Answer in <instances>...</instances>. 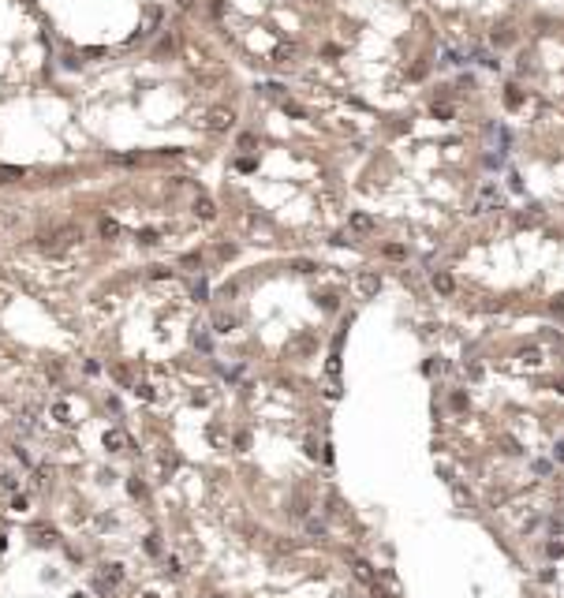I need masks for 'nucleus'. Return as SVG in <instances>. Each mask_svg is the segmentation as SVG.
Returning a JSON list of instances; mask_svg holds the SVG:
<instances>
[{
  "label": "nucleus",
  "instance_id": "f03ea898",
  "mask_svg": "<svg viewBox=\"0 0 564 598\" xmlns=\"http://www.w3.org/2000/svg\"><path fill=\"white\" fill-rule=\"evenodd\" d=\"M355 576H359V580H366V583H374V572H370V564H362V561H355Z\"/></svg>",
  "mask_w": 564,
  "mask_h": 598
},
{
  "label": "nucleus",
  "instance_id": "0eeeda50",
  "mask_svg": "<svg viewBox=\"0 0 564 598\" xmlns=\"http://www.w3.org/2000/svg\"><path fill=\"white\" fill-rule=\"evenodd\" d=\"M194 344H198V348H202V352H210V337H206V333H202V329H198V333H194Z\"/></svg>",
  "mask_w": 564,
  "mask_h": 598
},
{
  "label": "nucleus",
  "instance_id": "9b49d317",
  "mask_svg": "<svg viewBox=\"0 0 564 598\" xmlns=\"http://www.w3.org/2000/svg\"><path fill=\"white\" fill-rule=\"evenodd\" d=\"M213 598H220V595H213Z\"/></svg>",
  "mask_w": 564,
  "mask_h": 598
},
{
  "label": "nucleus",
  "instance_id": "39448f33",
  "mask_svg": "<svg viewBox=\"0 0 564 598\" xmlns=\"http://www.w3.org/2000/svg\"><path fill=\"white\" fill-rule=\"evenodd\" d=\"M434 284H437V292H452V280H448L445 273H437V277H434Z\"/></svg>",
  "mask_w": 564,
  "mask_h": 598
},
{
  "label": "nucleus",
  "instance_id": "20e7f679",
  "mask_svg": "<svg viewBox=\"0 0 564 598\" xmlns=\"http://www.w3.org/2000/svg\"><path fill=\"white\" fill-rule=\"evenodd\" d=\"M120 441H124V434H120V430H109V434H105V445H109V449H116Z\"/></svg>",
  "mask_w": 564,
  "mask_h": 598
},
{
  "label": "nucleus",
  "instance_id": "7ed1b4c3",
  "mask_svg": "<svg viewBox=\"0 0 564 598\" xmlns=\"http://www.w3.org/2000/svg\"><path fill=\"white\" fill-rule=\"evenodd\" d=\"M213 325H217V333H232V318H228V314H217Z\"/></svg>",
  "mask_w": 564,
  "mask_h": 598
},
{
  "label": "nucleus",
  "instance_id": "9d476101",
  "mask_svg": "<svg viewBox=\"0 0 564 598\" xmlns=\"http://www.w3.org/2000/svg\"><path fill=\"white\" fill-rule=\"evenodd\" d=\"M142 598H157V595H142Z\"/></svg>",
  "mask_w": 564,
  "mask_h": 598
},
{
  "label": "nucleus",
  "instance_id": "f257e3e1",
  "mask_svg": "<svg viewBox=\"0 0 564 598\" xmlns=\"http://www.w3.org/2000/svg\"><path fill=\"white\" fill-rule=\"evenodd\" d=\"M105 580H109L112 587H120V583H124V572H120V564H105Z\"/></svg>",
  "mask_w": 564,
  "mask_h": 598
},
{
  "label": "nucleus",
  "instance_id": "423d86ee",
  "mask_svg": "<svg viewBox=\"0 0 564 598\" xmlns=\"http://www.w3.org/2000/svg\"><path fill=\"white\" fill-rule=\"evenodd\" d=\"M146 553H161V539H157V535H150V539H146Z\"/></svg>",
  "mask_w": 564,
  "mask_h": 598
},
{
  "label": "nucleus",
  "instance_id": "1a4fd4ad",
  "mask_svg": "<svg viewBox=\"0 0 564 598\" xmlns=\"http://www.w3.org/2000/svg\"><path fill=\"white\" fill-rule=\"evenodd\" d=\"M557 460H564V441H561V445H557Z\"/></svg>",
  "mask_w": 564,
  "mask_h": 598
},
{
  "label": "nucleus",
  "instance_id": "6e6552de",
  "mask_svg": "<svg viewBox=\"0 0 564 598\" xmlns=\"http://www.w3.org/2000/svg\"><path fill=\"white\" fill-rule=\"evenodd\" d=\"M52 415H56V419L64 422V419H68V404H56V408H52Z\"/></svg>",
  "mask_w": 564,
  "mask_h": 598
}]
</instances>
